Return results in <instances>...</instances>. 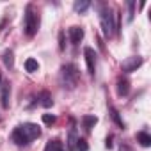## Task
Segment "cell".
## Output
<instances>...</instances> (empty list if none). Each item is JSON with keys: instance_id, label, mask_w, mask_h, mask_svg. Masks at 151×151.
Instances as JSON below:
<instances>
[{"instance_id": "obj_1", "label": "cell", "mask_w": 151, "mask_h": 151, "mask_svg": "<svg viewBox=\"0 0 151 151\" xmlns=\"http://www.w3.org/2000/svg\"><path fill=\"white\" fill-rule=\"evenodd\" d=\"M23 29H25V34H27L29 37L36 36L37 29H39V14H37V11L34 9V6H32V4H29V6H27V9H25Z\"/></svg>"}, {"instance_id": "obj_2", "label": "cell", "mask_w": 151, "mask_h": 151, "mask_svg": "<svg viewBox=\"0 0 151 151\" xmlns=\"http://www.w3.org/2000/svg\"><path fill=\"white\" fill-rule=\"evenodd\" d=\"M60 84L62 87L75 89L78 84V69L75 64H64L60 68Z\"/></svg>"}, {"instance_id": "obj_3", "label": "cell", "mask_w": 151, "mask_h": 151, "mask_svg": "<svg viewBox=\"0 0 151 151\" xmlns=\"http://www.w3.org/2000/svg\"><path fill=\"white\" fill-rule=\"evenodd\" d=\"M100 23H101V30H103L105 37H112L116 32V20H114V14L109 9V6L100 7Z\"/></svg>"}, {"instance_id": "obj_4", "label": "cell", "mask_w": 151, "mask_h": 151, "mask_svg": "<svg viewBox=\"0 0 151 151\" xmlns=\"http://www.w3.org/2000/svg\"><path fill=\"white\" fill-rule=\"evenodd\" d=\"M140 64H142V57L133 55V57H128V59H124V60H123L121 69H123L124 73H132V71H135Z\"/></svg>"}, {"instance_id": "obj_5", "label": "cell", "mask_w": 151, "mask_h": 151, "mask_svg": "<svg viewBox=\"0 0 151 151\" xmlns=\"http://www.w3.org/2000/svg\"><path fill=\"white\" fill-rule=\"evenodd\" d=\"M22 130H23L25 137L29 139V142L34 140V139H37V137L41 135V128H39L36 123H25V124H22Z\"/></svg>"}, {"instance_id": "obj_6", "label": "cell", "mask_w": 151, "mask_h": 151, "mask_svg": "<svg viewBox=\"0 0 151 151\" xmlns=\"http://www.w3.org/2000/svg\"><path fill=\"white\" fill-rule=\"evenodd\" d=\"M84 57H86V62H87V71L91 75H94V71H96V53H94V50L86 46L84 48Z\"/></svg>"}, {"instance_id": "obj_7", "label": "cell", "mask_w": 151, "mask_h": 151, "mask_svg": "<svg viewBox=\"0 0 151 151\" xmlns=\"http://www.w3.org/2000/svg\"><path fill=\"white\" fill-rule=\"evenodd\" d=\"M9 96H11V84H9V80H6L0 86V100H2L4 109H9Z\"/></svg>"}, {"instance_id": "obj_8", "label": "cell", "mask_w": 151, "mask_h": 151, "mask_svg": "<svg viewBox=\"0 0 151 151\" xmlns=\"http://www.w3.org/2000/svg\"><path fill=\"white\" fill-rule=\"evenodd\" d=\"M11 139H13V142H14V144H18V146H27V144H29V139L25 137V133H23L22 126H16V128L13 130Z\"/></svg>"}, {"instance_id": "obj_9", "label": "cell", "mask_w": 151, "mask_h": 151, "mask_svg": "<svg viewBox=\"0 0 151 151\" xmlns=\"http://www.w3.org/2000/svg\"><path fill=\"white\" fill-rule=\"evenodd\" d=\"M68 36H69V39H71L73 45H77V43H80V41L84 39V29L75 25V27H71V29L68 30Z\"/></svg>"}, {"instance_id": "obj_10", "label": "cell", "mask_w": 151, "mask_h": 151, "mask_svg": "<svg viewBox=\"0 0 151 151\" xmlns=\"http://www.w3.org/2000/svg\"><path fill=\"white\" fill-rule=\"evenodd\" d=\"M130 93V82L126 78H117V94L119 96H126Z\"/></svg>"}, {"instance_id": "obj_11", "label": "cell", "mask_w": 151, "mask_h": 151, "mask_svg": "<svg viewBox=\"0 0 151 151\" xmlns=\"http://www.w3.org/2000/svg\"><path fill=\"white\" fill-rule=\"evenodd\" d=\"M96 123H98V117H96V116H84V117H82L84 130H87V132H91V130L94 128Z\"/></svg>"}, {"instance_id": "obj_12", "label": "cell", "mask_w": 151, "mask_h": 151, "mask_svg": "<svg viewBox=\"0 0 151 151\" xmlns=\"http://www.w3.org/2000/svg\"><path fill=\"white\" fill-rule=\"evenodd\" d=\"M137 142L142 146V147H149L151 146V135L147 132H139L137 133Z\"/></svg>"}, {"instance_id": "obj_13", "label": "cell", "mask_w": 151, "mask_h": 151, "mask_svg": "<svg viewBox=\"0 0 151 151\" xmlns=\"http://www.w3.org/2000/svg\"><path fill=\"white\" fill-rule=\"evenodd\" d=\"M2 60H4V64H6L9 69H13V68H14V53H13V50H6V52L2 53Z\"/></svg>"}, {"instance_id": "obj_14", "label": "cell", "mask_w": 151, "mask_h": 151, "mask_svg": "<svg viewBox=\"0 0 151 151\" xmlns=\"http://www.w3.org/2000/svg\"><path fill=\"white\" fill-rule=\"evenodd\" d=\"M91 7V2L89 0H77V2L73 4V9L77 11V13H84V11H87Z\"/></svg>"}, {"instance_id": "obj_15", "label": "cell", "mask_w": 151, "mask_h": 151, "mask_svg": "<svg viewBox=\"0 0 151 151\" xmlns=\"http://www.w3.org/2000/svg\"><path fill=\"white\" fill-rule=\"evenodd\" d=\"M39 100H41V105H43V107H46V109L53 105V98H52V94H50L48 91H43Z\"/></svg>"}, {"instance_id": "obj_16", "label": "cell", "mask_w": 151, "mask_h": 151, "mask_svg": "<svg viewBox=\"0 0 151 151\" xmlns=\"http://www.w3.org/2000/svg\"><path fill=\"white\" fill-rule=\"evenodd\" d=\"M25 69H27L29 73H36V71L39 69L37 60H36V59H27V60H25Z\"/></svg>"}, {"instance_id": "obj_17", "label": "cell", "mask_w": 151, "mask_h": 151, "mask_svg": "<svg viewBox=\"0 0 151 151\" xmlns=\"http://www.w3.org/2000/svg\"><path fill=\"white\" fill-rule=\"evenodd\" d=\"M110 116H112V119H114V123L119 126V128H124V123H123V119L119 117V112L114 109V107H110Z\"/></svg>"}, {"instance_id": "obj_18", "label": "cell", "mask_w": 151, "mask_h": 151, "mask_svg": "<svg viewBox=\"0 0 151 151\" xmlns=\"http://www.w3.org/2000/svg\"><path fill=\"white\" fill-rule=\"evenodd\" d=\"M126 6H128V16H126V22L132 23V22H133V16H135V2H133V0H130Z\"/></svg>"}, {"instance_id": "obj_19", "label": "cell", "mask_w": 151, "mask_h": 151, "mask_svg": "<svg viewBox=\"0 0 151 151\" xmlns=\"http://www.w3.org/2000/svg\"><path fill=\"white\" fill-rule=\"evenodd\" d=\"M60 149H62V144L59 140H50L45 147V151H60Z\"/></svg>"}, {"instance_id": "obj_20", "label": "cell", "mask_w": 151, "mask_h": 151, "mask_svg": "<svg viewBox=\"0 0 151 151\" xmlns=\"http://www.w3.org/2000/svg\"><path fill=\"white\" fill-rule=\"evenodd\" d=\"M77 140H78L77 133H75V130H71V132H69V139H68V147H69L71 151L75 149V146H77Z\"/></svg>"}, {"instance_id": "obj_21", "label": "cell", "mask_w": 151, "mask_h": 151, "mask_svg": "<svg viewBox=\"0 0 151 151\" xmlns=\"http://www.w3.org/2000/svg\"><path fill=\"white\" fill-rule=\"evenodd\" d=\"M77 149H80V151H87L89 149V146H87V142H86V139H80L78 137V140H77V146H75Z\"/></svg>"}, {"instance_id": "obj_22", "label": "cell", "mask_w": 151, "mask_h": 151, "mask_svg": "<svg viewBox=\"0 0 151 151\" xmlns=\"http://www.w3.org/2000/svg\"><path fill=\"white\" fill-rule=\"evenodd\" d=\"M43 123L48 124V126H52L55 123V116L53 114H43Z\"/></svg>"}, {"instance_id": "obj_23", "label": "cell", "mask_w": 151, "mask_h": 151, "mask_svg": "<svg viewBox=\"0 0 151 151\" xmlns=\"http://www.w3.org/2000/svg\"><path fill=\"white\" fill-rule=\"evenodd\" d=\"M59 48H60V50H64V32H60V34H59Z\"/></svg>"}, {"instance_id": "obj_24", "label": "cell", "mask_w": 151, "mask_h": 151, "mask_svg": "<svg viewBox=\"0 0 151 151\" xmlns=\"http://www.w3.org/2000/svg\"><path fill=\"white\" fill-rule=\"evenodd\" d=\"M105 146H107V147H109V149H110V147H112V137H110V135H109V137H107V140H105Z\"/></svg>"}, {"instance_id": "obj_25", "label": "cell", "mask_w": 151, "mask_h": 151, "mask_svg": "<svg viewBox=\"0 0 151 151\" xmlns=\"http://www.w3.org/2000/svg\"><path fill=\"white\" fill-rule=\"evenodd\" d=\"M0 82H2V73H0Z\"/></svg>"}, {"instance_id": "obj_26", "label": "cell", "mask_w": 151, "mask_h": 151, "mask_svg": "<svg viewBox=\"0 0 151 151\" xmlns=\"http://www.w3.org/2000/svg\"><path fill=\"white\" fill-rule=\"evenodd\" d=\"M60 151H64V149H60Z\"/></svg>"}]
</instances>
